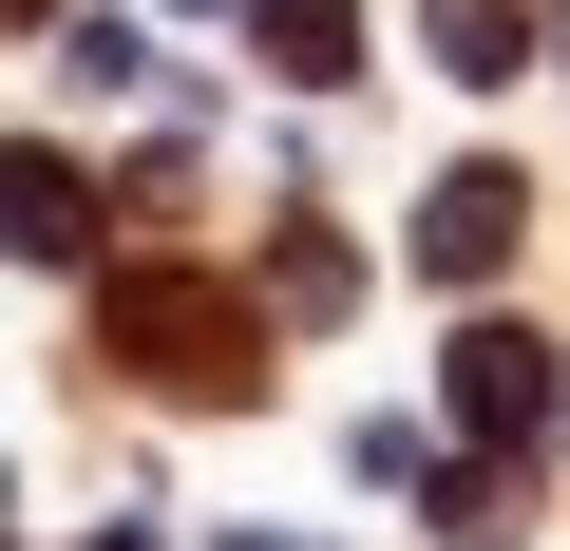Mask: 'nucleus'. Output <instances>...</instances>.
Listing matches in <instances>:
<instances>
[{
    "mask_svg": "<svg viewBox=\"0 0 570 551\" xmlns=\"http://www.w3.org/2000/svg\"><path fill=\"white\" fill-rule=\"evenodd\" d=\"M419 39H438V77H513V58H532L513 0H419Z\"/></svg>",
    "mask_w": 570,
    "mask_h": 551,
    "instance_id": "nucleus-7",
    "label": "nucleus"
},
{
    "mask_svg": "<svg viewBox=\"0 0 570 551\" xmlns=\"http://www.w3.org/2000/svg\"><path fill=\"white\" fill-rule=\"evenodd\" d=\"M438 532H456V551H513V532H532V475H513V456H456V475H438Z\"/></svg>",
    "mask_w": 570,
    "mask_h": 551,
    "instance_id": "nucleus-6",
    "label": "nucleus"
},
{
    "mask_svg": "<svg viewBox=\"0 0 570 551\" xmlns=\"http://www.w3.org/2000/svg\"><path fill=\"white\" fill-rule=\"evenodd\" d=\"M456 419H475L494 456H532V437H570V362H551L532 324H475V343H456Z\"/></svg>",
    "mask_w": 570,
    "mask_h": 551,
    "instance_id": "nucleus-2",
    "label": "nucleus"
},
{
    "mask_svg": "<svg viewBox=\"0 0 570 551\" xmlns=\"http://www.w3.org/2000/svg\"><path fill=\"white\" fill-rule=\"evenodd\" d=\"M96 551H153V532H134V513H115V532H96Z\"/></svg>",
    "mask_w": 570,
    "mask_h": 551,
    "instance_id": "nucleus-11",
    "label": "nucleus"
},
{
    "mask_svg": "<svg viewBox=\"0 0 570 551\" xmlns=\"http://www.w3.org/2000/svg\"><path fill=\"white\" fill-rule=\"evenodd\" d=\"M115 343H134L153 381H190V400H247V381H266V362H247V305L171 286V266H134V286H115Z\"/></svg>",
    "mask_w": 570,
    "mask_h": 551,
    "instance_id": "nucleus-1",
    "label": "nucleus"
},
{
    "mask_svg": "<svg viewBox=\"0 0 570 551\" xmlns=\"http://www.w3.org/2000/svg\"><path fill=\"white\" fill-rule=\"evenodd\" d=\"M190 20H228V0H190Z\"/></svg>",
    "mask_w": 570,
    "mask_h": 551,
    "instance_id": "nucleus-13",
    "label": "nucleus"
},
{
    "mask_svg": "<svg viewBox=\"0 0 570 551\" xmlns=\"http://www.w3.org/2000/svg\"><path fill=\"white\" fill-rule=\"evenodd\" d=\"M266 305H285V324H343V247L285 228V247H266Z\"/></svg>",
    "mask_w": 570,
    "mask_h": 551,
    "instance_id": "nucleus-8",
    "label": "nucleus"
},
{
    "mask_svg": "<svg viewBox=\"0 0 570 551\" xmlns=\"http://www.w3.org/2000/svg\"><path fill=\"white\" fill-rule=\"evenodd\" d=\"M58 58H77V96H134V77H153V39H134V20H58Z\"/></svg>",
    "mask_w": 570,
    "mask_h": 551,
    "instance_id": "nucleus-9",
    "label": "nucleus"
},
{
    "mask_svg": "<svg viewBox=\"0 0 570 551\" xmlns=\"http://www.w3.org/2000/svg\"><path fill=\"white\" fill-rule=\"evenodd\" d=\"M0 247H20V266H77V247H96V190H77V152H39V134L0 152Z\"/></svg>",
    "mask_w": 570,
    "mask_h": 551,
    "instance_id": "nucleus-4",
    "label": "nucleus"
},
{
    "mask_svg": "<svg viewBox=\"0 0 570 551\" xmlns=\"http://www.w3.org/2000/svg\"><path fill=\"white\" fill-rule=\"evenodd\" d=\"M266 58L305 77V96H343L362 77V0H266Z\"/></svg>",
    "mask_w": 570,
    "mask_h": 551,
    "instance_id": "nucleus-5",
    "label": "nucleus"
},
{
    "mask_svg": "<svg viewBox=\"0 0 570 551\" xmlns=\"http://www.w3.org/2000/svg\"><path fill=\"white\" fill-rule=\"evenodd\" d=\"M0 20H58V0H0Z\"/></svg>",
    "mask_w": 570,
    "mask_h": 551,
    "instance_id": "nucleus-12",
    "label": "nucleus"
},
{
    "mask_svg": "<svg viewBox=\"0 0 570 551\" xmlns=\"http://www.w3.org/2000/svg\"><path fill=\"white\" fill-rule=\"evenodd\" d=\"M228 551H305V532H228Z\"/></svg>",
    "mask_w": 570,
    "mask_h": 551,
    "instance_id": "nucleus-10",
    "label": "nucleus"
},
{
    "mask_svg": "<svg viewBox=\"0 0 570 551\" xmlns=\"http://www.w3.org/2000/svg\"><path fill=\"white\" fill-rule=\"evenodd\" d=\"M513 228H532V190H513L494 152H475V171H438V209H419V286H494Z\"/></svg>",
    "mask_w": 570,
    "mask_h": 551,
    "instance_id": "nucleus-3",
    "label": "nucleus"
}]
</instances>
